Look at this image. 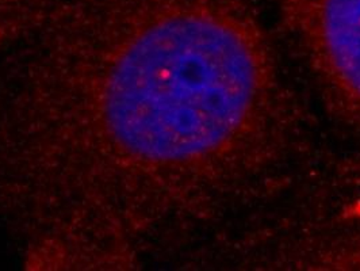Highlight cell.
Returning <instances> with one entry per match:
<instances>
[{
	"label": "cell",
	"instance_id": "7a4b0ae2",
	"mask_svg": "<svg viewBox=\"0 0 360 271\" xmlns=\"http://www.w3.org/2000/svg\"><path fill=\"white\" fill-rule=\"evenodd\" d=\"M329 101L360 125V0H276Z\"/></svg>",
	"mask_w": 360,
	"mask_h": 271
},
{
	"label": "cell",
	"instance_id": "3957f363",
	"mask_svg": "<svg viewBox=\"0 0 360 271\" xmlns=\"http://www.w3.org/2000/svg\"><path fill=\"white\" fill-rule=\"evenodd\" d=\"M63 0H0V29L22 30Z\"/></svg>",
	"mask_w": 360,
	"mask_h": 271
},
{
	"label": "cell",
	"instance_id": "6da1fadb",
	"mask_svg": "<svg viewBox=\"0 0 360 271\" xmlns=\"http://www.w3.org/2000/svg\"><path fill=\"white\" fill-rule=\"evenodd\" d=\"M298 137L251 0H63L0 51V217L27 270L143 267Z\"/></svg>",
	"mask_w": 360,
	"mask_h": 271
},
{
	"label": "cell",
	"instance_id": "277c9868",
	"mask_svg": "<svg viewBox=\"0 0 360 271\" xmlns=\"http://www.w3.org/2000/svg\"><path fill=\"white\" fill-rule=\"evenodd\" d=\"M14 37V34L11 33V30L8 29H0V51L3 49V46Z\"/></svg>",
	"mask_w": 360,
	"mask_h": 271
}]
</instances>
